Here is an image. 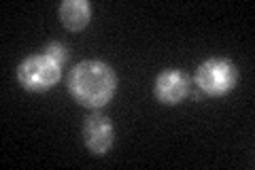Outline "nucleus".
<instances>
[{
  "instance_id": "nucleus-3",
  "label": "nucleus",
  "mask_w": 255,
  "mask_h": 170,
  "mask_svg": "<svg viewBox=\"0 0 255 170\" xmlns=\"http://www.w3.org/2000/svg\"><path fill=\"white\" fill-rule=\"evenodd\" d=\"M62 66L47 55H30L17 68V81L28 92H47L60 81Z\"/></svg>"
},
{
  "instance_id": "nucleus-1",
  "label": "nucleus",
  "mask_w": 255,
  "mask_h": 170,
  "mask_svg": "<svg viewBox=\"0 0 255 170\" xmlns=\"http://www.w3.org/2000/svg\"><path fill=\"white\" fill-rule=\"evenodd\" d=\"M117 77L113 68L98 60L79 62L68 75V90L77 102L90 109H100L113 98Z\"/></svg>"
},
{
  "instance_id": "nucleus-4",
  "label": "nucleus",
  "mask_w": 255,
  "mask_h": 170,
  "mask_svg": "<svg viewBox=\"0 0 255 170\" xmlns=\"http://www.w3.org/2000/svg\"><path fill=\"white\" fill-rule=\"evenodd\" d=\"M83 141L92 153L105 156V153L113 147V141H115V128L109 121V117L100 115V113H94V115L85 117Z\"/></svg>"
},
{
  "instance_id": "nucleus-5",
  "label": "nucleus",
  "mask_w": 255,
  "mask_h": 170,
  "mask_svg": "<svg viewBox=\"0 0 255 170\" xmlns=\"http://www.w3.org/2000/svg\"><path fill=\"white\" fill-rule=\"evenodd\" d=\"M155 96L164 104H179L189 92V81L179 70H166L155 79Z\"/></svg>"
},
{
  "instance_id": "nucleus-2",
  "label": "nucleus",
  "mask_w": 255,
  "mask_h": 170,
  "mask_svg": "<svg viewBox=\"0 0 255 170\" xmlns=\"http://www.w3.org/2000/svg\"><path fill=\"white\" fill-rule=\"evenodd\" d=\"M238 83V68L226 58H211L196 70V85L206 96H226Z\"/></svg>"
},
{
  "instance_id": "nucleus-6",
  "label": "nucleus",
  "mask_w": 255,
  "mask_h": 170,
  "mask_svg": "<svg viewBox=\"0 0 255 170\" xmlns=\"http://www.w3.org/2000/svg\"><path fill=\"white\" fill-rule=\"evenodd\" d=\"M92 17V9L90 2L85 0H66L60 4V19L68 30H83Z\"/></svg>"
},
{
  "instance_id": "nucleus-7",
  "label": "nucleus",
  "mask_w": 255,
  "mask_h": 170,
  "mask_svg": "<svg viewBox=\"0 0 255 170\" xmlns=\"http://www.w3.org/2000/svg\"><path fill=\"white\" fill-rule=\"evenodd\" d=\"M45 55L47 58H51L53 62H58L62 66V64L66 62V58H68V51H66V47H64L62 43H55L53 40V43H49L45 47Z\"/></svg>"
}]
</instances>
